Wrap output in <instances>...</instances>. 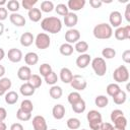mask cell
I'll return each instance as SVG.
<instances>
[{"label": "cell", "instance_id": "1", "mask_svg": "<svg viewBox=\"0 0 130 130\" xmlns=\"http://www.w3.org/2000/svg\"><path fill=\"white\" fill-rule=\"evenodd\" d=\"M41 27L50 34H58L62 29V21L59 17L49 16L41 21Z\"/></svg>", "mask_w": 130, "mask_h": 130}, {"label": "cell", "instance_id": "2", "mask_svg": "<svg viewBox=\"0 0 130 130\" xmlns=\"http://www.w3.org/2000/svg\"><path fill=\"white\" fill-rule=\"evenodd\" d=\"M93 37L99 40H108L113 36V27L109 23H99L93 27Z\"/></svg>", "mask_w": 130, "mask_h": 130}, {"label": "cell", "instance_id": "3", "mask_svg": "<svg viewBox=\"0 0 130 130\" xmlns=\"http://www.w3.org/2000/svg\"><path fill=\"white\" fill-rule=\"evenodd\" d=\"M91 67L98 76H104L107 72V64L104 58L95 57L91 60Z\"/></svg>", "mask_w": 130, "mask_h": 130}, {"label": "cell", "instance_id": "4", "mask_svg": "<svg viewBox=\"0 0 130 130\" xmlns=\"http://www.w3.org/2000/svg\"><path fill=\"white\" fill-rule=\"evenodd\" d=\"M113 78L118 83H121V82L123 83V82L128 81V79H129V71H128V68L125 65H120L119 67H117L114 70Z\"/></svg>", "mask_w": 130, "mask_h": 130}, {"label": "cell", "instance_id": "5", "mask_svg": "<svg viewBox=\"0 0 130 130\" xmlns=\"http://www.w3.org/2000/svg\"><path fill=\"white\" fill-rule=\"evenodd\" d=\"M35 45L38 49H41V50H45V49L49 48L51 45V39H50L49 35L46 32L38 34L35 39Z\"/></svg>", "mask_w": 130, "mask_h": 130}, {"label": "cell", "instance_id": "6", "mask_svg": "<svg viewBox=\"0 0 130 130\" xmlns=\"http://www.w3.org/2000/svg\"><path fill=\"white\" fill-rule=\"evenodd\" d=\"M70 85L72 86L73 89H76L77 91L80 90H84L87 86V82L86 80L81 76V75H73V78L70 82Z\"/></svg>", "mask_w": 130, "mask_h": 130}, {"label": "cell", "instance_id": "7", "mask_svg": "<svg viewBox=\"0 0 130 130\" xmlns=\"http://www.w3.org/2000/svg\"><path fill=\"white\" fill-rule=\"evenodd\" d=\"M115 38L119 41L129 40L130 39V25L127 24L126 26H119L114 31Z\"/></svg>", "mask_w": 130, "mask_h": 130}, {"label": "cell", "instance_id": "8", "mask_svg": "<svg viewBox=\"0 0 130 130\" xmlns=\"http://www.w3.org/2000/svg\"><path fill=\"white\" fill-rule=\"evenodd\" d=\"M80 39V32L78 29L75 28H69L66 32H65V41L68 44H74L77 43Z\"/></svg>", "mask_w": 130, "mask_h": 130}, {"label": "cell", "instance_id": "9", "mask_svg": "<svg viewBox=\"0 0 130 130\" xmlns=\"http://www.w3.org/2000/svg\"><path fill=\"white\" fill-rule=\"evenodd\" d=\"M32 127L34 130H48V125L46 122V119L43 116H35L32 118Z\"/></svg>", "mask_w": 130, "mask_h": 130}, {"label": "cell", "instance_id": "10", "mask_svg": "<svg viewBox=\"0 0 130 130\" xmlns=\"http://www.w3.org/2000/svg\"><path fill=\"white\" fill-rule=\"evenodd\" d=\"M90 62H91V56H90L89 54H86V53L80 54V55L76 58V61H75L76 66H77L78 68H80V69L86 68V67L89 65Z\"/></svg>", "mask_w": 130, "mask_h": 130}, {"label": "cell", "instance_id": "11", "mask_svg": "<svg viewBox=\"0 0 130 130\" xmlns=\"http://www.w3.org/2000/svg\"><path fill=\"white\" fill-rule=\"evenodd\" d=\"M7 58L12 63H18L22 60V52L19 49L12 48L7 53Z\"/></svg>", "mask_w": 130, "mask_h": 130}, {"label": "cell", "instance_id": "12", "mask_svg": "<svg viewBox=\"0 0 130 130\" xmlns=\"http://www.w3.org/2000/svg\"><path fill=\"white\" fill-rule=\"evenodd\" d=\"M109 21H110V25L113 27H119L121 24H122V14L121 12L115 10V11H112L110 13V16H109Z\"/></svg>", "mask_w": 130, "mask_h": 130}, {"label": "cell", "instance_id": "13", "mask_svg": "<svg viewBox=\"0 0 130 130\" xmlns=\"http://www.w3.org/2000/svg\"><path fill=\"white\" fill-rule=\"evenodd\" d=\"M78 22V16L74 12H68L67 15L64 16V24L69 28H73Z\"/></svg>", "mask_w": 130, "mask_h": 130}, {"label": "cell", "instance_id": "14", "mask_svg": "<svg viewBox=\"0 0 130 130\" xmlns=\"http://www.w3.org/2000/svg\"><path fill=\"white\" fill-rule=\"evenodd\" d=\"M31 76V70L28 66H21L17 70V77L22 81H28Z\"/></svg>", "mask_w": 130, "mask_h": 130}, {"label": "cell", "instance_id": "15", "mask_svg": "<svg viewBox=\"0 0 130 130\" xmlns=\"http://www.w3.org/2000/svg\"><path fill=\"white\" fill-rule=\"evenodd\" d=\"M85 5V0H69L67 2L68 9L71 10V12L79 11L81 10Z\"/></svg>", "mask_w": 130, "mask_h": 130}, {"label": "cell", "instance_id": "16", "mask_svg": "<svg viewBox=\"0 0 130 130\" xmlns=\"http://www.w3.org/2000/svg\"><path fill=\"white\" fill-rule=\"evenodd\" d=\"M10 22L15 26H23L25 24V18L19 13H11L9 15Z\"/></svg>", "mask_w": 130, "mask_h": 130}, {"label": "cell", "instance_id": "17", "mask_svg": "<svg viewBox=\"0 0 130 130\" xmlns=\"http://www.w3.org/2000/svg\"><path fill=\"white\" fill-rule=\"evenodd\" d=\"M72 78H73V73L69 68L63 67L60 70V79L63 83H70Z\"/></svg>", "mask_w": 130, "mask_h": 130}, {"label": "cell", "instance_id": "18", "mask_svg": "<svg viewBox=\"0 0 130 130\" xmlns=\"http://www.w3.org/2000/svg\"><path fill=\"white\" fill-rule=\"evenodd\" d=\"M52 115L56 120H61L65 116V107L61 104L55 105L52 109Z\"/></svg>", "mask_w": 130, "mask_h": 130}, {"label": "cell", "instance_id": "19", "mask_svg": "<svg viewBox=\"0 0 130 130\" xmlns=\"http://www.w3.org/2000/svg\"><path fill=\"white\" fill-rule=\"evenodd\" d=\"M20 45L23 47H29L34 42H35V37L32 36L31 32L25 31L20 36Z\"/></svg>", "mask_w": 130, "mask_h": 130}, {"label": "cell", "instance_id": "20", "mask_svg": "<svg viewBox=\"0 0 130 130\" xmlns=\"http://www.w3.org/2000/svg\"><path fill=\"white\" fill-rule=\"evenodd\" d=\"M86 119L88 121V123L91 122H96V123H102L103 122V118L100 112H98L96 110H90L87 115H86Z\"/></svg>", "mask_w": 130, "mask_h": 130}, {"label": "cell", "instance_id": "21", "mask_svg": "<svg viewBox=\"0 0 130 130\" xmlns=\"http://www.w3.org/2000/svg\"><path fill=\"white\" fill-rule=\"evenodd\" d=\"M24 62L28 66L36 65L39 62V55L35 52H28L24 55Z\"/></svg>", "mask_w": 130, "mask_h": 130}, {"label": "cell", "instance_id": "22", "mask_svg": "<svg viewBox=\"0 0 130 130\" xmlns=\"http://www.w3.org/2000/svg\"><path fill=\"white\" fill-rule=\"evenodd\" d=\"M19 91H20V93H21L23 96H30V95H32V94L35 93L36 89H35L28 82H24V83H22V84L20 85Z\"/></svg>", "mask_w": 130, "mask_h": 130}, {"label": "cell", "instance_id": "23", "mask_svg": "<svg viewBox=\"0 0 130 130\" xmlns=\"http://www.w3.org/2000/svg\"><path fill=\"white\" fill-rule=\"evenodd\" d=\"M27 15H28V18L30 21L32 22H38L41 20L42 18V11L39 9V8H31L30 10H28L27 12Z\"/></svg>", "mask_w": 130, "mask_h": 130}, {"label": "cell", "instance_id": "24", "mask_svg": "<svg viewBox=\"0 0 130 130\" xmlns=\"http://www.w3.org/2000/svg\"><path fill=\"white\" fill-rule=\"evenodd\" d=\"M59 52L61 55L63 56H71L74 52V48L71 44H68V43H64L60 46L59 48Z\"/></svg>", "mask_w": 130, "mask_h": 130}, {"label": "cell", "instance_id": "25", "mask_svg": "<svg viewBox=\"0 0 130 130\" xmlns=\"http://www.w3.org/2000/svg\"><path fill=\"white\" fill-rule=\"evenodd\" d=\"M4 100H5V103L7 105H14L18 101V93L16 91L10 90V91H8V92L5 93Z\"/></svg>", "mask_w": 130, "mask_h": 130}, {"label": "cell", "instance_id": "26", "mask_svg": "<svg viewBox=\"0 0 130 130\" xmlns=\"http://www.w3.org/2000/svg\"><path fill=\"white\" fill-rule=\"evenodd\" d=\"M49 94H50V96L52 98V99H54V100H58V99H60L61 96H62V94H63V90H62V88L59 86V85H52L51 86V88H50V90H49Z\"/></svg>", "mask_w": 130, "mask_h": 130}, {"label": "cell", "instance_id": "27", "mask_svg": "<svg viewBox=\"0 0 130 130\" xmlns=\"http://www.w3.org/2000/svg\"><path fill=\"white\" fill-rule=\"evenodd\" d=\"M72 107V110L74 113L76 114H82L84 111H85V108H86V104L84 102L83 99H80L77 103H75L74 105L71 106Z\"/></svg>", "mask_w": 130, "mask_h": 130}, {"label": "cell", "instance_id": "28", "mask_svg": "<svg viewBox=\"0 0 130 130\" xmlns=\"http://www.w3.org/2000/svg\"><path fill=\"white\" fill-rule=\"evenodd\" d=\"M88 48L89 46L85 41H78L77 43H75L74 46V50L79 54H84L88 50Z\"/></svg>", "mask_w": 130, "mask_h": 130}, {"label": "cell", "instance_id": "29", "mask_svg": "<svg viewBox=\"0 0 130 130\" xmlns=\"http://www.w3.org/2000/svg\"><path fill=\"white\" fill-rule=\"evenodd\" d=\"M80 120L78 118H75V117H72V118H69L66 122V125L67 127L70 129V130H77L80 128Z\"/></svg>", "mask_w": 130, "mask_h": 130}, {"label": "cell", "instance_id": "30", "mask_svg": "<svg viewBox=\"0 0 130 130\" xmlns=\"http://www.w3.org/2000/svg\"><path fill=\"white\" fill-rule=\"evenodd\" d=\"M27 82H28L35 89H37V88L41 87V85H42V78H41V76L38 75V74H31V76H30V78L28 79Z\"/></svg>", "mask_w": 130, "mask_h": 130}, {"label": "cell", "instance_id": "31", "mask_svg": "<svg viewBox=\"0 0 130 130\" xmlns=\"http://www.w3.org/2000/svg\"><path fill=\"white\" fill-rule=\"evenodd\" d=\"M127 100V94L124 90H120L116 95L113 96V101L116 105H123Z\"/></svg>", "mask_w": 130, "mask_h": 130}, {"label": "cell", "instance_id": "32", "mask_svg": "<svg viewBox=\"0 0 130 130\" xmlns=\"http://www.w3.org/2000/svg\"><path fill=\"white\" fill-rule=\"evenodd\" d=\"M120 90H121V88H120L118 83H110V84H108V86L106 88V91H107L108 95H110L112 98L114 95H116Z\"/></svg>", "mask_w": 130, "mask_h": 130}, {"label": "cell", "instance_id": "33", "mask_svg": "<svg viewBox=\"0 0 130 130\" xmlns=\"http://www.w3.org/2000/svg\"><path fill=\"white\" fill-rule=\"evenodd\" d=\"M19 6H20V3L17 0H10L6 3V9L7 11L9 10L11 13H16L19 9Z\"/></svg>", "mask_w": 130, "mask_h": 130}, {"label": "cell", "instance_id": "34", "mask_svg": "<svg viewBox=\"0 0 130 130\" xmlns=\"http://www.w3.org/2000/svg\"><path fill=\"white\" fill-rule=\"evenodd\" d=\"M94 104H95V106L99 107V108H105V107H107L108 104H109V99H108L106 95H103V94L98 95V96H95V99H94Z\"/></svg>", "mask_w": 130, "mask_h": 130}, {"label": "cell", "instance_id": "35", "mask_svg": "<svg viewBox=\"0 0 130 130\" xmlns=\"http://www.w3.org/2000/svg\"><path fill=\"white\" fill-rule=\"evenodd\" d=\"M54 9H55V6H54V3L52 1L46 0V1H43L41 3V9L40 10L43 12L49 13V12H52Z\"/></svg>", "mask_w": 130, "mask_h": 130}, {"label": "cell", "instance_id": "36", "mask_svg": "<svg viewBox=\"0 0 130 130\" xmlns=\"http://www.w3.org/2000/svg\"><path fill=\"white\" fill-rule=\"evenodd\" d=\"M20 110H22L23 112H26V113H31L32 110H34V105L31 103L30 100H23L20 104V107H19Z\"/></svg>", "mask_w": 130, "mask_h": 130}, {"label": "cell", "instance_id": "37", "mask_svg": "<svg viewBox=\"0 0 130 130\" xmlns=\"http://www.w3.org/2000/svg\"><path fill=\"white\" fill-rule=\"evenodd\" d=\"M55 11L57 12V14H59L61 16H65V15L68 14L69 9H68V7H67L66 4L60 3V4H57V6L55 7Z\"/></svg>", "mask_w": 130, "mask_h": 130}, {"label": "cell", "instance_id": "38", "mask_svg": "<svg viewBox=\"0 0 130 130\" xmlns=\"http://www.w3.org/2000/svg\"><path fill=\"white\" fill-rule=\"evenodd\" d=\"M39 71H40V74H41L42 76L46 77V76L49 75L53 70H52V67H51L50 64H48V63H43V64L40 66Z\"/></svg>", "mask_w": 130, "mask_h": 130}, {"label": "cell", "instance_id": "39", "mask_svg": "<svg viewBox=\"0 0 130 130\" xmlns=\"http://www.w3.org/2000/svg\"><path fill=\"white\" fill-rule=\"evenodd\" d=\"M44 78H45L46 83H47V84H50V85H55V84L57 83V81H58V75H57V73L54 72V71H52L49 75H47V76L44 77Z\"/></svg>", "mask_w": 130, "mask_h": 130}, {"label": "cell", "instance_id": "40", "mask_svg": "<svg viewBox=\"0 0 130 130\" xmlns=\"http://www.w3.org/2000/svg\"><path fill=\"white\" fill-rule=\"evenodd\" d=\"M80 99H81V95H80V93H79L78 91H72V92H70V93L68 94V96H67L68 103H69L71 106L74 105L75 103H77Z\"/></svg>", "mask_w": 130, "mask_h": 130}, {"label": "cell", "instance_id": "41", "mask_svg": "<svg viewBox=\"0 0 130 130\" xmlns=\"http://www.w3.org/2000/svg\"><path fill=\"white\" fill-rule=\"evenodd\" d=\"M16 118L19 120V121H28L30 120L31 118V113H26V112H23L22 110L18 109L17 112H16Z\"/></svg>", "mask_w": 130, "mask_h": 130}, {"label": "cell", "instance_id": "42", "mask_svg": "<svg viewBox=\"0 0 130 130\" xmlns=\"http://www.w3.org/2000/svg\"><path fill=\"white\" fill-rule=\"evenodd\" d=\"M102 55L106 59H113L116 56V51L113 48H105L102 51Z\"/></svg>", "mask_w": 130, "mask_h": 130}, {"label": "cell", "instance_id": "43", "mask_svg": "<svg viewBox=\"0 0 130 130\" xmlns=\"http://www.w3.org/2000/svg\"><path fill=\"white\" fill-rule=\"evenodd\" d=\"M11 85H12V82H11V80L8 77H2V78H0V86L5 91H7L8 89H10Z\"/></svg>", "mask_w": 130, "mask_h": 130}, {"label": "cell", "instance_id": "44", "mask_svg": "<svg viewBox=\"0 0 130 130\" xmlns=\"http://www.w3.org/2000/svg\"><path fill=\"white\" fill-rule=\"evenodd\" d=\"M38 3V0H22L21 1V5L24 9H26L27 11L30 10L31 8H34V6Z\"/></svg>", "mask_w": 130, "mask_h": 130}, {"label": "cell", "instance_id": "45", "mask_svg": "<svg viewBox=\"0 0 130 130\" xmlns=\"http://www.w3.org/2000/svg\"><path fill=\"white\" fill-rule=\"evenodd\" d=\"M113 123H114V126L122 127V128H126V126H127V119H126L125 116H122V117L118 118L117 120H115Z\"/></svg>", "mask_w": 130, "mask_h": 130}, {"label": "cell", "instance_id": "46", "mask_svg": "<svg viewBox=\"0 0 130 130\" xmlns=\"http://www.w3.org/2000/svg\"><path fill=\"white\" fill-rule=\"evenodd\" d=\"M122 116H124V112H123L122 110L117 109V110L112 111L110 118H111V121H112V122H114L115 120H117L118 118H120V117H122Z\"/></svg>", "mask_w": 130, "mask_h": 130}, {"label": "cell", "instance_id": "47", "mask_svg": "<svg viewBox=\"0 0 130 130\" xmlns=\"http://www.w3.org/2000/svg\"><path fill=\"white\" fill-rule=\"evenodd\" d=\"M8 16V11L5 7H0V21H3L7 18Z\"/></svg>", "mask_w": 130, "mask_h": 130}, {"label": "cell", "instance_id": "48", "mask_svg": "<svg viewBox=\"0 0 130 130\" xmlns=\"http://www.w3.org/2000/svg\"><path fill=\"white\" fill-rule=\"evenodd\" d=\"M122 59L125 63H130V50H125L122 54Z\"/></svg>", "mask_w": 130, "mask_h": 130}, {"label": "cell", "instance_id": "49", "mask_svg": "<svg viewBox=\"0 0 130 130\" xmlns=\"http://www.w3.org/2000/svg\"><path fill=\"white\" fill-rule=\"evenodd\" d=\"M103 2L101 0H89V5L92 8H100L102 6Z\"/></svg>", "mask_w": 130, "mask_h": 130}, {"label": "cell", "instance_id": "50", "mask_svg": "<svg viewBox=\"0 0 130 130\" xmlns=\"http://www.w3.org/2000/svg\"><path fill=\"white\" fill-rule=\"evenodd\" d=\"M112 128H113V125H112L111 123L102 122L101 127H100V130H112Z\"/></svg>", "mask_w": 130, "mask_h": 130}, {"label": "cell", "instance_id": "51", "mask_svg": "<svg viewBox=\"0 0 130 130\" xmlns=\"http://www.w3.org/2000/svg\"><path fill=\"white\" fill-rule=\"evenodd\" d=\"M7 117V112L3 107H0V122H3Z\"/></svg>", "mask_w": 130, "mask_h": 130}, {"label": "cell", "instance_id": "52", "mask_svg": "<svg viewBox=\"0 0 130 130\" xmlns=\"http://www.w3.org/2000/svg\"><path fill=\"white\" fill-rule=\"evenodd\" d=\"M125 18L128 22L130 21V3H128L125 8Z\"/></svg>", "mask_w": 130, "mask_h": 130}, {"label": "cell", "instance_id": "53", "mask_svg": "<svg viewBox=\"0 0 130 130\" xmlns=\"http://www.w3.org/2000/svg\"><path fill=\"white\" fill-rule=\"evenodd\" d=\"M10 130H23V126L20 123H13L10 127Z\"/></svg>", "mask_w": 130, "mask_h": 130}, {"label": "cell", "instance_id": "54", "mask_svg": "<svg viewBox=\"0 0 130 130\" xmlns=\"http://www.w3.org/2000/svg\"><path fill=\"white\" fill-rule=\"evenodd\" d=\"M4 74H5V67L0 64V78H2Z\"/></svg>", "mask_w": 130, "mask_h": 130}, {"label": "cell", "instance_id": "55", "mask_svg": "<svg viewBox=\"0 0 130 130\" xmlns=\"http://www.w3.org/2000/svg\"><path fill=\"white\" fill-rule=\"evenodd\" d=\"M4 57H5V52H4V50H3L2 48H0V61H1Z\"/></svg>", "mask_w": 130, "mask_h": 130}, {"label": "cell", "instance_id": "56", "mask_svg": "<svg viewBox=\"0 0 130 130\" xmlns=\"http://www.w3.org/2000/svg\"><path fill=\"white\" fill-rule=\"evenodd\" d=\"M4 32V24L0 21V36H2Z\"/></svg>", "mask_w": 130, "mask_h": 130}, {"label": "cell", "instance_id": "57", "mask_svg": "<svg viewBox=\"0 0 130 130\" xmlns=\"http://www.w3.org/2000/svg\"><path fill=\"white\" fill-rule=\"evenodd\" d=\"M6 124L4 122H0V130H6Z\"/></svg>", "mask_w": 130, "mask_h": 130}, {"label": "cell", "instance_id": "58", "mask_svg": "<svg viewBox=\"0 0 130 130\" xmlns=\"http://www.w3.org/2000/svg\"><path fill=\"white\" fill-rule=\"evenodd\" d=\"M112 130H126V128H122V127H117V126H113Z\"/></svg>", "mask_w": 130, "mask_h": 130}, {"label": "cell", "instance_id": "59", "mask_svg": "<svg viewBox=\"0 0 130 130\" xmlns=\"http://www.w3.org/2000/svg\"><path fill=\"white\" fill-rule=\"evenodd\" d=\"M5 93H6V91H5V90L0 86V96H1V95H4Z\"/></svg>", "mask_w": 130, "mask_h": 130}, {"label": "cell", "instance_id": "60", "mask_svg": "<svg viewBox=\"0 0 130 130\" xmlns=\"http://www.w3.org/2000/svg\"><path fill=\"white\" fill-rule=\"evenodd\" d=\"M6 3H7L6 0H1V1H0V7H3V5H5Z\"/></svg>", "mask_w": 130, "mask_h": 130}, {"label": "cell", "instance_id": "61", "mask_svg": "<svg viewBox=\"0 0 130 130\" xmlns=\"http://www.w3.org/2000/svg\"><path fill=\"white\" fill-rule=\"evenodd\" d=\"M50 130H57V129H50Z\"/></svg>", "mask_w": 130, "mask_h": 130}, {"label": "cell", "instance_id": "62", "mask_svg": "<svg viewBox=\"0 0 130 130\" xmlns=\"http://www.w3.org/2000/svg\"><path fill=\"white\" fill-rule=\"evenodd\" d=\"M80 130H86V129H80Z\"/></svg>", "mask_w": 130, "mask_h": 130}]
</instances>
